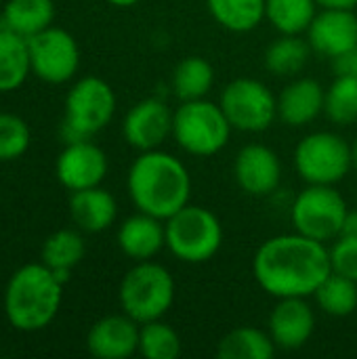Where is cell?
Here are the masks:
<instances>
[{
  "mask_svg": "<svg viewBox=\"0 0 357 359\" xmlns=\"http://www.w3.org/2000/svg\"><path fill=\"white\" fill-rule=\"evenodd\" d=\"M166 246L183 263H206L223 244V227L215 212L202 206H183L164 223Z\"/></svg>",
  "mask_w": 357,
  "mask_h": 359,
  "instance_id": "6",
  "label": "cell"
},
{
  "mask_svg": "<svg viewBox=\"0 0 357 359\" xmlns=\"http://www.w3.org/2000/svg\"><path fill=\"white\" fill-rule=\"evenodd\" d=\"M351 162H353V168L357 170V139L356 143L351 145Z\"/></svg>",
  "mask_w": 357,
  "mask_h": 359,
  "instance_id": "38",
  "label": "cell"
},
{
  "mask_svg": "<svg viewBox=\"0 0 357 359\" xmlns=\"http://www.w3.org/2000/svg\"><path fill=\"white\" fill-rule=\"evenodd\" d=\"M326 90L314 78H297L278 97V116L288 126H305L324 111Z\"/></svg>",
  "mask_w": 357,
  "mask_h": 359,
  "instance_id": "18",
  "label": "cell"
},
{
  "mask_svg": "<svg viewBox=\"0 0 357 359\" xmlns=\"http://www.w3.org/2000/svg\"><path fill=\"white\" fill-rule=\"evenodd\" d=\"M295 168L309 185H335L353 168L351 145L337 133H311L295 149Z\"/></svg>",
  "mask_w": 357,
  "mask_h": 359,
  "instance_id": "8",
  "label": "cell"
},
{
  "mask_svg": "<svg viewBox=\"0 0 357 359\" xmlns=\"http://www.w3.org/2000/svg\"><path fill=\"white\" fill-rule=\"evenodd\" d=\"M316 328L314 309L303 297L280 299L269 316V337L276 347L286 351H297L311 339Z\"/></svg>",
  "mask_w": 357,
  "mask_h": 359,
  "instance_id": "16",
  "label": "cell"
},
{
  "mask_svg": "<svg viewBox=\"0 0 357 359\" xmlns=\"http://www.w3.org/2000/svg\"><path fill=\"white\" fill-rule=\"evenodd\" d=\"M32 141L29 126L15 114L0 111V162H13L21 158Z\"/></svg>",
  "mask_w": 357,
  "mask_h": 359,
  "instance_id": "32",
  "label": "cell"
},
{
  "mask_svg": "<svg viewBox=\"0 0 357 359\" xmlns=\"http://www.w3.org/2000/svg\"><path fill=\"white\" fill-rule=\"evenodd\" d=\"M328 252H330L332 273L345 276L357 282V238L339 236Z\"/></svg>",
  "mask_w": 357,
  "mask_h": 359,
  "instance_id": "33",
  "label": "cell"
},
{
  "mask_svg": "<svg viewBox=\"0 0 357 359\" xmlns=\"http://www.w3.org/2000/svg\"><path fill=\"white\" fill-rule=\"evenodd\" d=\"M55 172L59 183L69 191L97 187L107 175V156L90 139L69 143L59 154Z\"/></svg>",
  "mask_w": 357,
  "mask_h": 359,
  "instance_id": "13",
  "label": "cell"
},
{
  "mask_svg": "<svg viewBox=\"0 0 357 359\" xmlns=\"http://www.w3.org/2000/svg\"><path fill=\"white\" fill-rule=\"evenodd\" d=\"M63 284L44 263L19 267L4 288V316L19 332L44 330L59 313Z\"/></svg>",
  "mask_w": 357,
  "mask_h": 359,
  "instance_id": "3",
  "label": "cell"
},
{
  "mask_svg": "<svg viewBox=\"0 0 357 359\" xmlns=\"http://www.w3.org/2000/svg\"><path fill=\"white\" fill-rule=\"evenodd\" d=\"M221 109L231 128L242 133L267 130L278 116V99L255 78L231 80L221 95Z\"/></svg>",
  "mask_w": 357,
  "mask_h": 359,
  "instance_id": "10",
  "label": "cell"
},
{
  "mask_svg": "<svg viewBox=\"0 0 357 359\" xmlns=\"http://www.w3.org/2000/svg\"><path fill=\"white\" fill-rule=\"evenodd\" d=\"M126 187L141 212L166 221L189 204L191 177L179 158L149 149L133 162Z\"/></svg>",
  "mask_w": 357,
  "mask_h": 359,
  "instance_id": "2",
  "label": "cell"
},
{
  "mask_svg": "<svg viewBox=\"0 0 357 359\" xmlns=\"http://www.w3.org/2000/svg\"><path fill=\"white\" fill-rule=\"evenodd\" d=\"M314 297L324 313L332 318H347L357 309V282L330 273Z\"/></svg>",
  "mask_w": 357,
  "mask_h": 359,
  "instance_id": "28",
  "label": "cell"
},
{
  "mask_svg": "<svg viewBox=\"0 0 357 359\" xmlns=\"http://www.w3.org/2000/svg\"><path fill=\"white\" fill-rule=\"evenodd\" d=\"M118 246L128 259L137 263L154 259L162 250V246H166V229L162 225V219H156L141 210L139 215L128 217L118 229Z\"/></svg>",
  "mask_w": 357,
  "mask_h": 359,
  "instance_id": "19",
  "label": "cell"
},
{
  "mask_svg": "<svg viewBox=\"0 0 357 359\" xmlns=\"http://www.w3.org/2000/svg\"><path fill=\"white\" fill-rule=\"evenodd\" d=\"M316 0H265V17L282 34L301 36L316 17Z\"/></svg>",
  "mask_w": 357,
  "mask_h": 359,
  "instance_id": "27",
  "label": "cell"
},
{
  "mask_svg": "<svg viewBox=\"0 0 357 359\" xmlns=\"http://www.w3.org/2000/svg\"><path fill=\"white\" fill-rule=\"evenodd\" d=\"M341 236H349V238H357V210L356 212H347L345 221H343V229Z\"/></svg>",
  "mask_w": 357,
  "mask_h": 359,
  "instance_id": "35",
  "label": "cell"
},
{
  "mask_svg": "<svg viewBox=\"0 0 357 359\" xmlns=\"http://www.w3.org/2000/svg\"><path fill=\"white\" fill-rule=\"evenodd\" d=\"M55 17L53 0H8L0 15V29H11L25 40L50 27Z\"/></svg>",
  "mask_w": 357,
  "mask_h": 359,
  "instance_id": "21",
  "label": "cell"
},
{
  "mask_svg": "<svg viewBox=\"0 0 357 359\" xmlns=\"http://www.w3.org/2000/svg\"><path fill=\"white\" fill-rule=\"evenodd\" d=\"M215 82L213 65L202 57H185L173 72V90L181 101L204 99Z\"/></svg>",
  "mask_w": 357,
  "mask_h": 359,
  "instance_id": "25",
  "label": "cell"
},
{
  "mask_svg": "<svg viewBox=\"0 0 357 359\" xmlns=\"http://www.w3.org/2000/svg\"><path fill=\"white\" fill-rule=\"evenodd\" d=\"M311 44L309 40L305 42L301 36L295 34H282L274 44L267 46L265 50V67L276 74V76H297L309 61L311 55Z\"/></svg>",
  "mask_w": 357,
  "mask_h": 359,
  "instance_id": "24",
  "label": "cell"
},
{
  "mask_svg": "<svg viewBox=\"0 0 357 359\" xmlns=\"http://www.w3.org/2000/svg\"><path fill=\"white\" fill-rule=\"evenodd\" d=\"M307 40L311 48L328 59L343 55L357 44V15L353 8H322L316 13Z\"/></svg>",
  "mask_w": 357,
  "mask_h": 359,
  "instance_id": "15",
  "label": "cell"
},
{
  "mask_svg": "<svg viewBox=\"0 0 357 359\" xmlns=\"http://www.w3.org/2000/svg\"><path fill=\"white\" fill-rule=\"evenodd\" d=\"M234 175L238 185L255 198L269 196L282 181V162L278 154L261 143H250L240 149Z\"/></svg>",
  "mask_w": 357,
  "mask_h": 359,
  "instance_id": "14",
  "label": "cell"
},
{
  "mask_svg": "<svg viewBox=\"0 0 357 359\" xmlns=\"http://www.w3.org/2000/svg\"><path fill=\"white\" fill-rule=\"evenodd\" d=\"M69 217L78 225V229L88 233H99L114 225L118 217V204L116 198L101 185L72 191Z\"/></svg>",
  "mask_w": 357,
  "mask_h": 359,
  "instance_id": "20",
  "label": "cell"
},
{
  "mask_svg": "<svg viewBox=\"0 0 357 359\" xmlns=\"http://www.w3.org/2000/svg\"><path fill=\"white\" fill-rule=\"evenodd\" d=\"M173 111L162 99H143L124 116L122 133L130 147L149 151L158 149L173 135Z\"/></svg>",
  "mask_w": 357,
  "mask_h": 359,
  "instance_id": "12",
  "label": "cell"
},
{
  "mask_svg": "<svg viewBox=\"0 0 357 359\" xmlns=\"http://www.w3.org/2000/svg\"><path fill=\"white\" fill-rule=\"evenodd\" d=\"M347 212L343 196L332 185H309L295 198L290 219L295 231L318 242H328L341 236Z\"/></svg>",
  "mask_w": 357,
  "mask_h": 359,
  "instance_id": "9",
  "label": "cell"
},
{
  "mask_svg": "<svg viewBox=\"0 0 357 359\" xmlns=\"http://www.w3.org/2000/svg\"><path fill=\"white\" fill-rule=\"evenodd\" d=\"M109 4H114V6H120V8H126V6H133V4H137L139 0H107Z\"/></svg>",
  "mask_w": 357,
  "mask_h": 359,
  "instance_id": "37",
  "label": "cell"
},
{
  "mask_svg": "<svg viewBox=\"0 0 357 359\" xmlns=\"http://www.w3.org/2000/svg\"><path fill=\"white\" fill-rule=\"evenodd\" d=\"M322 8H356L357 0H316Z\"/></svg>",
  "mask_w": 357,
  "mask_h": 359,
  "instance_id": "36",
  "label": "cell"
},
{
  "mask_svg": "<svg viewBox=\"0 0 357 359\" xmlns=\"http://www.w3.org/2000/svg\"><path fill=\"white\" fill-rule=\"evenodd\" d=\"M330 61H332V72H335V76L357 78V44L353 48L345 50L343 55L330 59Z\"/></svg>",
  "mask_w": 357,
  "mask_h": 359,
  "instance_id": "34",
  "label": "cell"
},
{
  "mask_svg": "<svg viewBox=\"0 0 357 359\" xmlns=\"http://www.w3.org/2000/svg\"><path fill=\"white\" fill-rule=\"evenodd\" d=\"M86 349L97 359H126L139 351V326L133 318L107 316L93 324Z\"/></svg>",
  "mask_w": 357,
  "mask_h": 359,
  "instance_id": "17",
  "label": "cell"
},
{
  "mask_svg": "<svg viewBox=\"0 0 357 359\" xmlns=\"http://www.w3.org/2000/svg\"><path fill=\"white\" fill-rule=\"evenodd\" d=\"M276 353V343L259 328L242 326L227 332L219 345L217 355L221 359H269Z\"/></svg>",
  "mask_w": 357,
  "mask_h": 359,
  "instance_id": "23",
  "label": "cell"
},
{
  "mask_svg": "<svg viewBox=\"0 0 357 359\" xmlns=\"http://www.w3.org/2000/svg\"><path fill=\"white\" fill-rule=\"evenodd\" d=\"M210 15L229 32H250L265 19V0H206Z\"/></svg>",
  "mask_w": 357,
  "mask_h": 359,
  "instance_id": "26",
  "label": "cell"
},
{
  "mask_svg": "<svg viewBox=\"0 0 357 359\" xmlns=\"http://www.w3.org/2000/svg\"><path fill=\"white\" fill-rule=\"evenodd\" d=\"M32 74L48 84L72 80L80 67V48L76 38L61 27H46L27 40Z\"/></svg>",
  "mask_w": 357,
  "mask_h": 359,
  "instance_id": "11",
  "label": "cell"
},
{
  "mask_svg": "<svg viewBox=\"0 0 357 359\" xmlns=\"http://www.w3.org/2000/svg\"><path fill=\"white\" fill-rule=\"evenodd\" d=\"M139 353L147 359H177L181 355V339L168 324L160 320L141 324Z\"/></svg>",
  "mask_w": 357,
  "mask_h": 359,
  "instance_id": "30",
  "label": "cell"
},
{
  "mask_svg": "<svg viewBox=\"0 0 357 359\" xmlns=\"http://www.w3.org/2000/svg\"><path fill=\"white\" fill-rule=\"evenodd\" d=\"M122 311L137 324L160 320L175 301V280L170 271L151 261H139L120 282Z\"/></svg>",
  "mask_w": 357,
  "mask_h": 359,
  "instance_id": "5",
  "label": "cell"
},
{
  "mask_svg": "<svg viewBox=\"0 0 357 359\" xmlns=\"http://www.w3.org/2000/svg\"><path fill=\"white\" fill-rule=\"evenodd\" d=\"M326 116L341 126L353 124L357 120V78L337 76L324 97Z\"/></svg>",
  "mask_w": 357,
  "mask_h": 359,
  "instance_id": "31",
  "label": "cell"
},
{
  "mask_svg": "<svg viewBox=\"0 0 357 359\" xmlns=\"http://www.w3.org/2000/svg\"><path fill=\"white\" fill-rule=\"evenodd\" d=\"M32 74L27 40L11 29H0V93L17 90Z\"/></svg>",
  "mask_w": 357,
  "mask_h": 359,
  "instance_id": "22",
  "label": "cell"
},
{
  "mask_svg": "<svg viewBox=\"0 0 357 359\" xmlns=\"http://www.w3.org/2000/svg\"><path fill=\"white\" fill-rule=\"evenodd\" d=\"M86 252L82 236L74 229H59L50 233L42 246V263L48 269H74Z\"/></svg>",
  "mask_w": 357,
  "mask_h": 359,
  "instance_id": "29",
  "label": "cell"
},
{
  "mask_svg": "<svg viewBox=\"0 0 357 359\" xmlns=\"http://www.w3.org/2000/svg\"><path fill=\"white\" fill-rule=\"evenodd\" d=\"M231 135V124L221 105L196 99L183 101L173 116V137L191 156L208 158L219 154Z\"/></svg>",
  "mask_w": 357,
  "mask_h": 359,
  "instance_id": "7",
  "label": "cell"
},
{
  "mask_svg": "<svg viewBox=\"0 0 357 359\" xmlns=\"http://www.w3.org/2000/svg\"><path fill=\"white\" fill-rule=\"evenodd\" d=\"M252 273L257 284L276 299H307L332 273L330 252L324 242L299 231L282 233L259 246L252 259Z\"/></svg>",
  "mask_w": 357,
  "mask_h": 359,
  "instance_id": "1",
  "label": "cell"
},
{
  "mask_svg": "<svg viewBox=\"0 0 357 359\" xmlns=\"http://www.w3.org/2000/svg\"><path fill=\"white\" fill-rule=\"evenodd\" d=\"M116 114V95L112 86L97 78H80L65 97V118L59 135L65 145L88 141L103 130Z\"/></svg>",
  "mask_w": 357,
  "mask_h": 359,
  "instance_id": "4",
  "label": "cell"
}]
</instances>
